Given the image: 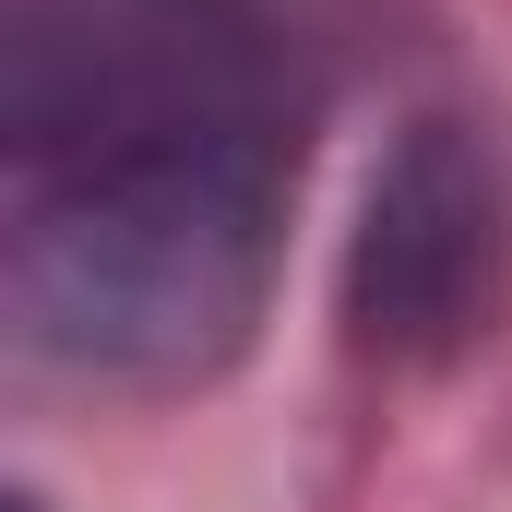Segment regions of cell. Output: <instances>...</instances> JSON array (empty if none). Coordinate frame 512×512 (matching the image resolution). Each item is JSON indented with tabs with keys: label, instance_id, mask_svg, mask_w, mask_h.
Wrapping results in <instances>:
<instances>
[{
	"label": "cell",
	"instance_id": "1",
	"mask_svg": "<svg viewBox=\"0 0 512 512\" xmlns=\"http://www.w3.org/2000/svg\"><path fill=\"white\" fill-rule=\"evenodd\" d=\"M346 0H0V322L72 393L251 358Z\"/></svg>",
	"mask_w": 512,
	"mask_h": 512
},
{
	"label": "cell",
	"instance_id": "3",
	"mask_svg": "<svg viewBox=\"0 0 512 512\" xmlns=\"http://www.w3.org/2000/svg\"><path fill=\"white\" fill-rule=\"evenodd\" d=\"M12 512H48V501H36V489H24V501H12Z\"/></svg>",
	"mask_w": 512,
	"mask_h": 512
},
{
	"label": "cell",
	"instance_id": "2",
	"mask_svg": "<svg viewBox=\"0 0 512 512\" xmlns=\"http://www.w3.org/2000/svg\"><path fill=\"white\" fill-rule=\"evenodd\" d=\"M512 310V167L465 108H417L382 143L346 274H334V322L346 358L370 370H453L501 334Z\"/></svg>",
	"mask_w": 512,
	"mask_h": 512
}]
</instances>
